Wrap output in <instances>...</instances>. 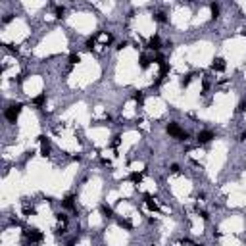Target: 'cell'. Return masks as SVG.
Masks as SVG:
<instances>
[{
  "label": "cell",
  "mask_w": 246,
  "mask_h": 246,
  "mask_svg": "<svg viewBox=\"0 0 246 246\" xmlns=\"http://www.w3.org/2000/svg\"><path fill=\"white\" fill-rule=\"evenodd\" d=\"M44 100H46V94H39L37 98H33V104H35L37 108H40L44 104Z\"/></svg>",
  "instance_id": "obj_16"
},
{
  "label": "cell",
  "mask_w": 246,
  "mask_h": 246,
  "mask_svg": "<svg viewBox=\"0 0 246 246\" xmlns=\"http://www.w3.org/2000/svg\"><path fill=\"white\" fill-rule=\"evenodd\" d=\"M39 140H40V156H44V158L50 156V142H48V139L44 135H40Z\"/></svg>",
  "instance_id": "obj_5"
},
{
  "label": "cell",
  "mask_w": 246,
  "mask_h": 246,
  "mask_svg": "<svg viewBox=\"0 0 246 246\" xmlns=\"http://www.w3.org/2000/svg\"><path fill=\"white\" fill-rule=\"evenodd\" d=\"M4 46H6V50H10L12 54H17V48L14 46V44H4Z\"/></svg>",
  "instance_id": "obj_24"
},
{
  "label": "cell",
  "mask_w": 246,
  "mask_h": 246,
  "mask_svg": "<svg viewBox=\"0 0 246 246\" xmlns=\"http://www.w3.org/2000/svg\"><path fill=\"white\" fill-rule=\"evenodd\" d=\"M239 140H246V131H244L242 135H240V139H239Z\"/></svg>",
  "instance_id": "obj_31"
},
{
  "label": "cell",
  "mask_w": 246,
  "mask_h": 246,
  "mask_svg": "<svg viewBox=\"0 0 246 246\" xmlns=\"http://www.w3.org/2000/svg\"><path fill=\"white\" fill-rule=\"evenodd\" d=\"M225 68H227V64H225L223 58H215L214 62H211V69L214 71H225Z\"/></svg>",
  "instance_id": "obj_6"
},
{
  "label": "cell",
  "mask_w": 246,
  "mask_h": 246,
  "mask_svg": "<svg viewBox=\"0 0 246 246\" xmlns=\"http://www.w3.org/2000/svg\"><path fill=\"white\" fill-rule=\"evenodd\" d=\"M21 108H23V104H12V106H8L6 108V111H4V117L10 121V123H16V119H17V116H19V111H21Z\"/></svg>",
  "instance_id": "obj_2"
},
{
  "label": "cell",
  "mask_w": 246,
  "mask_h": 246,
  "mask_svg": "<svg viewBox=\"0 0 246 246\" xmlns=\"http://www.w3.org/2000/svg\"><path fill=\"white\" fill-rule=\"evenodd\" d=\"M56 219H58L60 223H68V215H64V214H58V215H56Z\"/></svg>",
  "instance_id": "obj_23"
},
{
  "label": "cell",
  "mask_w": 246,
  "mask_h": 246,
  "mask_svg": "<svg viewBox=\"0 0 246 246\" xmlns=\"http://www.w3.org/2000/svg\"><path fill=\"white\" fill-rule=\"evenodd\" d=\"M68 62H69L71 65H75V64H79V62H81V56L73 52V54H69V58H68Z\"/></svg>",
  "instance_id": "obj_18"
},
{
  "label": "cell",
  "mask_w": 246,
  "mask_h": 246,
  "mask_svg": "<svg viewBox=\"0 0 246 246\" xmlns=\"http://www.w3.org/2000/svg\"><path fill=\"white\" fill-rule=\"evenodd\" d=\"M60 234H65V229L60 227V229H56V237H60Z\"/></svg>",
  "instance_id": "obj_28"
},
{
  "label": "cell",
  "mask_w": 246,
  "mask_h": 246,
  "mask_svg": "<svg viewBox=\"0 0 246 246\" xmlns=\"http://www.w3.org/2000/svg\"><path fill=\"white\" fill-rule=\"evenodd\" d=\"M144 202H146V206H148L150 211H158V204H156V200L150 194H144Z\"/></svg>",
  "instance_id": "obj_9"
},
{
  "label": "cell",
  "mask_w": 246,
  "mask_h": 246,
  "mask_svg": "<svg viewBox=\"0 0 246 246\" xmlns=\"http://www.w3.org/2000/svg\"><path fill=\"white\" fill-rule=\"evenodd\" d=\"M12 17H14V16H12V14H8V16H6V17H4V23H8V21H12Z\"/></svg>",
  "instance_id": "obj_30"
},
{
  "label": "cell",
  "mask_w": 246,
  "mask_h": 246,
  "mask_svg": "<svg viewBox=\"0 0 246 246\" xmlns=\"http://www.w3.org/2000/svg\"><path fill=\"white\" fill-rule=\"evenodd\" d=\"M133 100H135L139 106H142L144 104V94H142V91H135V92H133Z\"/></svg>",
  "instance_id": "obj_12"
},
{
  "label": "cell",
  "mask_w": 246,
  "mask_h": 246,
  "mask_svg": "<svg viewBox=\"0 0 246 246\" xmlns=\"http://www.w3.org/2000/svg\"><path fill=\"white\" fill-rule=\"evenodd\" d=\"M129 179H131V183L139 185V183L142 181V173H131V175H129Z\"/></svg>",
  "instance_id": "obj_19"
},
{
  "label": "cell",
  "mask_w": 246,
  "mask_h": 246,
  "mask_svg": "<svg viewBox=\"0 0 246 246\" xmlns=\"http://www.w3.org/2000/svg\"><path fill=\"white\" fill-rule=\"evenodd\" d=\"M62 206L65 210H75V196L73 194H68V196L62 200Z\"/></svg>",
  "instance_id": "obj_7"
},
{
  "label": "cell",
  "mask_w": 246,
  "mask_h": 246,
  "mask_svg": "<svg viewBox=\"0 0 246 246\" xmlns=\"http://www.w3.org/2000/svg\"><path fill=\"white\" fill-rule=\"evenodd\" d=\"M150 62H152V60L148 58L146 54H140V58H139V64H140V68H142V69H148V68H150Z\"/></svg>",
  "instance_id": "obj_10"
},
{
  "label": "cell",
  "mask_w": 246,
  "mask_h": 246,
  "mask_svg": "<svg viewBox=\"0 0 246 246\" xmlns=\"http://www.w3.org/2000/svg\"><path fill=\"white\" fill-rule=\"evenodd\" d=\"M148 48H150V50H160V48H162V40H160V37H156V35H154V37L148 40Z\"/></svg>",
  "instance_id": "obj_8"
},
{
  "label": "cell",
  "mask_w": 246,
  "mask_h": 246,
  "mask_svg": "<svg viewBox=\"0 0 246 246\" xmlns=\"http://www.w3.org/2000/svg\"><path fill=\"white\" fill-rule=\"evenodd\" d=\"M237 111H240V114H242V111H246V100H242V102L239 104V108H237Z\"/></svg>",
  "instance_id": "obj_25"
},
{
  "label": "cell",
  "mask_w": 246,
  "mask_h": 246,
  "mask_svg": "<svg viewBox=\"0 0 246 246\" xmlns=\"http://www.w3.org/2000/svg\"><path fill=\"white\" fill-rule=\"evenodd\" d=\"M23 214H25V215L29 217V215H35L37 211H35V208H31L29 204H23Z\"/></svg>",
  "instance_id": "obj_20"
},
{
  "label": "cell",
  "mask_w": 246,
  "mask_h": 246,
  "mask_svg": "<svg viewBox=\"0 0 246 246\" xmlns=\"http://www.w3.org/2000/svg\"><path fill=\"white\" fill-rule=\"evenodd\" d=\"M100 211H102V214H104V217H114V210H111L108 204H102V206H100Z\"/></svg>",
  "instance_id": "obj_11"
},
{
  "label": "cell",
  "mask_w": 246,
  "mask_h": 246,
  "mask_svg": "<svg viewBox=\"0 0 246 246\" xmlns=\"http://www.w3.org/2000/svg\"><path fill=\"white\" fill-rule=\"evenodd\" d=\"M215 139V135L211 131H200L198 133V137H196V140L200 142V144H208L210 140H214Z\"/></svg>",
  "instance_id": "obj_4"
},
{
  "label": "cell",
  "mask_w": 246,
  "mask_h": 246,
  "mask_svg": "<svg viewBox=\"0 0 246 246\" xmlns=\"http://www.w3.org/2000/svg\"><path fill=\"white\" fill-rule=\"evenodd\" d=\"M23 237H25V239H29V240H31V244H33V242H42L44 234H42L40 231H37V229H25V231H23Z\"/></svg>",
  "instance_id": "obj_3"
},
{
  "label": "cell",
  "mask_w": 246,
  "mask_h": 246,
  "mask_svg": "<svg viewBox=\"0 0 246 246\" xmlns=\"http://www.w3.org/2000/svg\"><path fill=\"white\" fill-rule=\"evenodd\" d=\"M165 131L169 133L171 137H175L177 140H187V139H188V133H187L185 129L179 127V123H175V121H169V123H167V125H165Z\"/></svg>",
  "instance_id": "obj_1"
},
{
  "label": "cell",
  "mask_w": 246,
  "mask_h": 246,
  "mask_svg": "<svg viewBox=\"0 0 246 246\" xmlns=\"http://www.w3.org/2000/svg\"><path fill=\"white\" fill-rule=\"evenodd\" d=\"M196 211L200 214V217H202V219H210V214H208L206 210H200V208H196Z\"/></svg>",
  "instance_id": "obj_22"
},
{
  "label": "cell",
  "mask_w": 246,
  "mask_h": 246,
  "mask_svg": "<svg viewBox=\"0 0 246 246\" xmlns=\"http://www.w3.org/2000/svg\"><path fill=\"white\" fill-rule=\"evenodd\" d=\"M191 81H192V73L183 75V79H181V87H183V88H185V87H188V85H191Z\"/></svg>",
  "instance_id": "obj_17"
},
{
  "label": "cell",
  "mask_w": 246,
  "mask_h": 246,
  "mask_svg": "<svg viewBox=\"0 0 246 246\" xmlns=\"http://www.w3.org/2000/svg\"><path fill=\"white\" fill-rule=\"evenodd\" d=\"M119 142H121V139H119V137H114V140H111V148H117Z\"/></svg>",
  "instance_id": "obj_26"
},
{
  "label": "cell",
  "mask_w": 246,
  "mask_h": 246,
  "mask_svg": "<svg viewBox=\"0 0 246 246\" xmlns=\"http://www.w3.org/2000/svg\"><path fill=\"white\" fill-rule=\"evenodd\" d=\"M117 223H119V227L127 229V231H133V223L129 219H117Z\"/></svg>",
  "instance_id": "obj_15"
},
{
  "label": "cell",
  "mask_w": 246,
  "mask_h": 246,
  "mask_svg": "<svg viewBox=\"0 0 246 246\" xmlns=\"http://www.w3.org/2000/svg\"><path fill=\"white\" fill-rule=\"evenodd\" d=\"M154 19L158 21V23H167V16H165V12H156V14H154Z\"/></svg>",
  "instance_id": "obj_14"
},
{
  "label": "cell",
  "mask_w": 246,
  "mask_h": 246,
  "mask_svg": "<svg viewBox=\"0 0 246 246\" xmlns=\"http://www.w3.org/2000/svg\"><path fill=\"white\" fill-rule=\"evenodd\" d=\"M171 171H173V173H179V165H177V163L171 165Z\"/></svg>",
  "instance_id": "obj_29"
},
{
  "label": "cell",
  "mask_w": 246,
  "mask_h": 246,
  "mask_svg": "<svg viewBox=\"0 0 246 246\" xmlns=\"http://www.w3.org/2000/svg\"><path fill=\"white\" fill-rule=\"evenodd\" d=\"M210 10H211V19H217V17H219V4L211 2V4H210Z\"/></svg>",
  "instance_id": "obj_13"
},
{
  "label": "cell",
  "mask_w": 246,
  "mask_h": 246,
  "mask_svg": "<svg viewBox=\"0 0 246 246\" xmlns=\"http://www.w3.org/2000/svg\"><path fill=\"white\" fill-rule=\"evenodd\" d=\"M64 14H65V8H64V6H56V17L62 19V17H64Z\"/></svg>",
  "instance_id": "obj_21"
},
{
  "label": "cell",
  "mask_w": 246,
  "mask_h": 246,
  "mask_svg": "<svg viewBox=\"0 0 246 246\" xmlns=\"http://www.w3.org/2000/svg\"><path fill=\"white\" fill-rule=\"evenodd\" d=\"M127 44H129L127 40H121V42L117 44V50H123V48H125V46H127Z\"/></svg>",
  "instance_id": "obj_27"
}]
</instances>
